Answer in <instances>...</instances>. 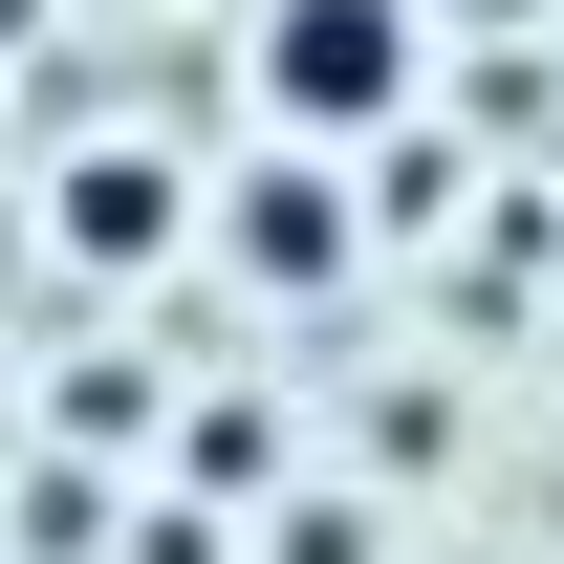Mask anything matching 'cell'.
<instances>
[{"label": "cell", "instance_id": "1", "mask_svg": "<svg viewBox=\"0 0 564 564\" xmlns=\"http://www.w3.org/2000/svg\"><path fill=\"white\" fill-rule=\"evenodd\" d=\"M239 87H261L282 152H391L413 87H434V22L413 0H261L239 22Z\"/></svg>", "mask_w": 564, "mask_h": 564}, {"label": "cell", "instance_id": "2", "mask_svg": "<svg viewBox=\"0 0 564 564\" xmlns=\"http://www.w3.org/2000/svg\"><path fill=\"white\" fill-rule=\"evenodd\" d=\"M217 239H239V282H348V261H369V217H348L326 152H261V174L217 196Z\"/></svg>", "mask_w": 564, "mask_h": 564}, {"label": "cell", "instance_id": "3", "mask_svg": "<svg viewBox=\"0 0 564 564\" xmlns=\"http://www.w3.org/2000/svg\"><path fill=\"white\" fill-rule=\"evenodd\" d=\"M174 217H196V174H174V152H66V261H87V282L174 261Z\"/></svg>", "mask_w": 564, "mask_h": 564}]
</instances>
